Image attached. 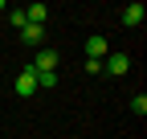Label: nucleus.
<instances>
[{"label":"nucleus","mask_w":147,"mask_h":139,"mask_svg":"<svg viewBox=\"0 0 147 139\" xmlns=\"http://www.w3.org/2000/svg\"><path fill=\"white\" fill-rule=\"evenodd\" d=\"M33 74H57V49H37Z\"/></svg>","instance_id":"obj_1"},{"label":"nucleus","mask_w":147,"mask_h":139,"mask_svg":"<svg viewBox=\"0 0 147 139\" xmlns=\"http://www.w3.org/2000/svg\"><path fill=\"white\" fill-rule=\"evenodd\" d=\"M127 70H131V57H127L123 49H119V53H106V74L110 78H123Z\"/></svg>","instance_id":"obj_2"},{"label":"nucleus","mask_w":147,"mask_h":139,"mask_svg":"<svg viewBox=\"0 0 147 139\" xmlns=\"http://www.w3.org/2000/svg\"><path fill=\"white\" fill-rule=\"evenodd\" d=\"M16 94H21V98H29V94H37V74H33V65H29V70H21V74H16Z\"/></svg>","instance_id":"obj_3"},{"label":"nucleus","mask_w":147,"mask_h":139,"mask_svg":"<svg viewBox=\"0 0 147 139\" xmlns=\"http://www.w3.org/2000/svg\"><path fill=\"white\" fill-rule=\"evenodd\" d=\"M86 53H90V61H102V57H106V37L94 33V37L86 41Z\"/></svg>","instance_id":"obj_4"},{"label":"nucleus","mask_w":147,"mask_h":139,"mask_svg":"<svg viewBox=\"0 0 147 139\" xmlns=\"http://www.w3.org/2000/svg\"><path fill=\"white\" fill-rule=\"evenodd\" d=\"M143 16H147L143 4H127V8H123V25H127V29H135V25H143Z\"/></svg>","instance_id":"obj_5"},{"label":"nucleus","mask_w":147,"mask_h":139,"mask_svg":"<svg viewBox=\"0 0 147 139\" xmlns=\"http://www.w3.org/2000/svg\"><path fill=\"white\" fill-rule=\"evenodd\" d=\"M45 16H49L45 4H29V8H25V21H29V25H41V29H45Z\"/></svg>","instance_id":"obj_6"},{"label":"nucleus","mask_w":147,"mask_h":139,"mask_svg":"<svg viewBox=\"0 0 147 139\" xmlns=\"http://www.w3.org/2000/svg\"><path fill=\"white\" fill-rule=\"evenodd\" d=\"M21 37H25L29 45H41V25H25V29H21Z\"/></svg>","instance_id":"obj_7"},{"label":"nucleus","mask_w":147,"mask_h":139,"mask_svg":"<svg viewBox=\"0 0 147 139\" xmlns=\"http://www.w3.org/2000/svg\"><path fill=\"white\" fill-rule=\"evenodd\" d=\"M8 21H12L16 29H25V25H29V21H25V8H8Z\"/></svg>","instance_id":"obj_8"},{"label":"nucleus","mask_w":147,"mask_h":139,"mask_svg":"<svg viewBox=\"0 0 147 139\" xmlns=\"http://www.w3.org/2000/svg\"><path fill=\"white\" fill-rule=\"evenodd\" d=\"M131 111H135V115H147V94H135V98H131Z\"/></svg>","instance_id":"obj_9"},{"label":"nucleus","mask_w":147,"mask_h":139,"mask_svg":"<svg viewBox=\"0 0 147 139\" xmlns=\"http://www.w3.org/2000/svg\"><path fill=\"white\" fill-rule=\"evenodd\" d=\"M37 86H41V90H49V86H57V74H37Z\"/></svg>","instance_id":"obj_10"},{"label":"nucleus","mask_w":147,"mask_h":139,"mask_svg":"<svg viewBox=\"0 0 147 139\" xmlns=\"http://www.w3.org/2000/svg\"><path fill=\"white\" fill-rule=\"evenodd\" d=\"M0 12H4V0H0Z\"/></svg>","instance_id":"obj_11"}]
</instances>
